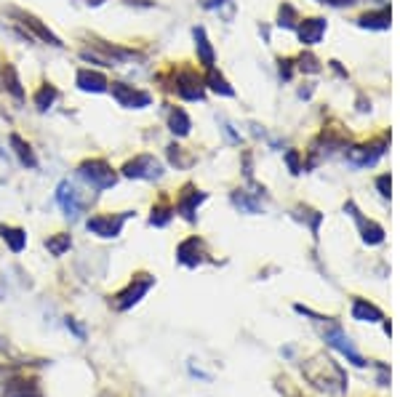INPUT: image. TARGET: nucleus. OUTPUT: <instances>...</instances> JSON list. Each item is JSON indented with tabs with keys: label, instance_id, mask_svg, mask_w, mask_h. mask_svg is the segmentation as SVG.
I'll list each match as a JSON object with an SVG mask.
<instances>
[{
	"label": "nucleus",
	"instance_id": "obj_1",
	"mask_svg": "<svg viewBox=\"0 0 400 397\" xmlns=\"http://www.w3.org/2000/svg\"><path fill=\"white\" fill-rule=\"evenodd\" d=\"M301 374L310 381V387H315L318 392H326L331 397H339L347 392V374L341 371L339 363H334L326 355H318V358L307 360L301 365Z\"/></svg>",
	"mask_w": 400,
	"mask_h": 397
},
{
	"label": "nucleus",
	"instance_id": "obj_2",
	"mask_svg": "<svg viewBox=\"0 0 400 397\" xmlns=\"http://www.w3.org/2000/svg\"><path fill=\"white\" fill-rule=\"evenodd\" d=\"M78 179L86 181L91 190L101 192V190H110V187L118 184V174L112 171V165L107 160L94 158V160H83L78 165Z\"/></svg>",
	"mask_w": 400,
	"mask_h": 397
},
{
	"label": "nucleus",
	"instance_id": "obj_3",
	"mask_svg": "<svg viewBox=\"0 0 400 397\" xmlns=\"http://www.w3.org/2000/svg\"><path fill=\"white\" fill-rule=\"evenodd\" d=\"M152 285H155V278H152V275H147V272H139V275L131 280L123 291H118V294L112 296V307H115L118 312L131 309L134 304H139L141 298H144V294H147Z\"/></svg>",
	"mask_w": 400,
	"mask_h": 397
},
{
	"label": "nucleus",
	"instance_id": "obj_4",
	"mask_svg": "<svg viewBox=\"0 0 400 397\" xmlns=\"http://www.w3.org/2000/svg\"><path fill=\"white\" fill-rule=\"evenodd\" d=\"M134 216V211H123V214H97L86 221V230L97 238H118L123 232V224Z\"/></svg>",
	"mask_w": 400,
	"mask_h": 397
},
{
	"label": "nucleus",
	"instance_id": "obj_5",
	"mask_svg": "<svg viewBox=\"0 0 400 397\" xmlns=\"http://www.w3.org/2000/svg\"><path fill=\"white\" fill-rule=\"evenodd\" d=\"M126 179H139V181H155L163 176V163L155 155H137L131 158L123 171H120Z\"/></svg>",
	"mask_w": 400,
	"mask_h": 397
},
{
	"label": "nucleus",
	"instance_id": "obj_6",
	"mask_svg": "<svg viewBox=\"0 0 400 397\" xmlns=\"http://www.w3.org/2000/svg\"><path fill=\"white\" fill-rule=\"evenodd\" d=\"M323 338H326V341H328L334 349H339L341 355H347V358H350V363H355V365H360V368L366 365V360L358 355L355 344L350 341V336H347L344 331H341L339 323H328V325H326V331H323Z\"/></svg>",
	"mask_w": 400,
	"mask_h": 397
},
{
	"label": "nucleus",
	"instance_id": "obj_7",
	"mask_svg": "<svg viewBox=\"0 0 400 397\" xmlns=\"http://www.w3.org/2000/svg\"><path fill=\"white\" fill-rule=\"evenodd\" d=\"M110 91H112V99L126 110H141V107H150V101H152V96L147 91H139L128 83H112Z\"/></svg>",
	"mask_w": 400,
	"mask_h": 397
},
{
	"label": "nucleus",
	"instance_id": "obj_8",
	"mask_svg": "<svg viewBox=\"0 0 400 397\" xmlns=\"http://www.w3.org/2000/svg\"><path fill=\"white\" fill-rule=\"evenodd\" d=\"M57 203H59V208L64 211V216L70 218V221H78L80 214H83L80 192L75 190V184H70L67 179L59 181V187H57Z\"/></svg>",
	"mask_w": 400,
	"mask_h": 397
},
{
	"label": "nucleus",
	"instance_id": "obj_9",
	"mask_svg": "<svg viewBox=\"0 0 400 397\" xmlns=\"http://www.w3.org/2000/svg\"><path fill=\"white\" fill-rule=\"evenodd\" d=\"M177 94L187 101H200L203 99V80L190 70H181L177 75Z\"/></svg>",
	"mask_w": 400,
	"mask_h": 397
},
{
	"label": "nucleus",
	"instance_id": "obj_10",
	"mask_svg": "<svg viewBox=\"0 0 400 397\" xmlns=\"http://www.w3.org/2000/svg\"><path fill=\"white\" fill-rule=\"evenodd\" d=\"M203 258H206V245L198 238H187L177 248V261L184 267H198V264H203Z\"/></svg>",
	"mask_w": 400,
	"mask_h": 397
},
{
	"label": "nucleus",
	"instance_id": "obj_11",
	"mask_svg": "<svg viewBox=\"0 0 400 397\" xmlns=\"http://www.w3.org/2000/svg\"><path fill=\"white\" fill-rule=\"evenodd\" d=\"M11 14H14V17H17L21 24H24V27H30V30H32V32H35L40 40H46L48 45H57V48H61V45H64V43H61V40L57 38V35H54V32H51L46 24H43V21L35 19L32 14H24V11H17V8H11Z\"/></svg>",
	"mask_w": 400,
	"mask_h": 397
},
{
	"label": "nucleus",
	"instance_id": "obj_12",
	"mask_svg": "<svg viewBox=\"0 0 400 397\" xmlns=\"http://www.w3.org/2000/svg\"><path fill=\"white\" fill-rule=\"evenodd\" d=\"M203 200H206L203 192L192 190V187H184V190H181V195H179V200H177V214H181L187 221H195L198 205L203 203Z\"/></svg>",
	"mask_w": 400,
	"mask_h": 397
},
{
	"label": "nucleus",
	"instance_id": "obj_13",
	"mask_svg": "<svg viewBox=\"0 0 400 397\" xmlns=\"http://www.w3.org/2000/svg\"><path fill=\"white\" fill-rule=\"evenodd\" d=\"M75 83H78L80 91H86V94H101V91L110 88V80L104 78L101 72H97V70H78Z\"/></svg>",
	"mask_w": 400,
	"mask_h": 397
},
{
	"label": "nucleus",
	"instance_id": "obj_14",
	"mask_svg": "<svg viewBox=\"0 0 400 397\" xmlns=\"http://www.w3.org/2000/svg\"><path fill=\"white\" fill-rule=\"evenodd\" d=\"M8 144H11V150L17 152V158H19V163L24 168H38V158H35L32 147L21 139L19 134H11V136H8Z\"/></svg>",
	"mask_w": 400,
	"mask_h": 397
},
{
	"label": "nucleus",
	"instance_id": "obj_15",
	"mask_svg": "<svg viewBox=\"0 0 400 397\" xmlns=\"http://www.w3.org/2000/svg\"><path fill=\"white\" fill-rule=\"evenodd\" d=\"M0 238L8 243V248H11L14 254H21V251L27 248V232L19 230V227H8V224H3V227H0Z\"/></svg>",
	"mask_w": 400,
	"mask_h": 397
},
{
	"label": "nucleus",
	"instance_id": "obj_16",
	"mask_svg": "<svg viewBox=\"0 0 400 397\" xmlns=\"http://www.w3.org/2000/svg\"><path fill=\"white\" fill-rule=\"evenodd\" d=\"M323 32H326V21L323 19H307L299 27V38H301V43H307V45L320 43Z\"/></svg>",
	"mask_w": 400,
	"mask_h": 397
},
{
	"label": "nucleus",
	"instance_id": "obj_17",
	"mask_svg": "<svg viewBox=\"0 0 400 397\" xmlns=\"http://www.w3.org/2000/svg\"><path fill=\"white\" fill-rule=\"evenodd\" d=\"M352 318L360 320V323H379L381 312L374 304H368L366 298H355L352 301Z\"/></svg>",
	"mask_w": 400,
	"mask_h": 397
},
{
	"label": "nucleus",
	"instance_id": "obj_18",
	"mask_svg": "<svg viewBox=\"0 0 400 397\" xmlns=\"http://www.w3.org/2000/svg\"><path fill=\"white\" fill-rule=\"evenodd\" d=\"M192 35H195V45H198V57H200V61H203V67L211 70V67H214V48H211V43L206 38V30H203V27H195Z\"/></svg>",
	"mask_w": 400,
	"mask_h": 397
},
{
	"label": "nucleus",
	"instance_id": "obj_19",
	"mask_svg": "<svg viewBox=\"0 0 400 397\" xmlns=\"http://www.w3.org/2000/svg\"><path fill=\"white\" fill-rule=\"evenodd\" d=\"M168 128H171V134H174V136H187V134H190V128H192V120H190V115H187L184 110L174 107V110H171V115H168Z\"/></svg>",
	"mask_w": 400,
	"mask_h": 397
},
{
	"label": "nucleus",
	"instance_id": "obj_20",
	"mask_svg": "<svg viewBox=\"0 0 400 397\" xmlns=\"http://www.w3.org/2000/svg\"><path fill=\"white\" fill-rule=\"evenodd\" d=\"M6 397H40L38 384L35 381H24V378H14L6 387Z\"/></svg>",
	"mask_w": 400,
	"mask_h": 397
},
{
	"label": "nucleus",
	"instance_id": "obj_21",
	"mask_svg": "<svg viewBox=\"0 0 400 397\" xmlns=\"http://www.w3.org/2000/svg\"><path fill=\"white\" fill-rule=\"evenodd\" d=\"M0 83H3V88L14 96V99H24V88H21V80H19V75H17V70L8 64L6 70H3V78H0Z\"/></svg>",
	"mask_w": 400,
	"mask_h": 397
},
{
	"label": "nucleus",
	"instance_id": "obj_22",
	"mask_svg": "<svg viewBox=\"0 0 400 397\" xmlns=\"http://www.w3.org/2000/svg\"><path fill=\"white\" fill-rule=\"evenodd\" d=\"M347 211H352V216L360 221V227H363V240L366 243H371V245H377V243H381L384 240V232H381V227H377V224H371V221H366V218L358 216V211H355V205L350 203L347 205Z\"/></svg>",
	"mask_w": 400,
	"mask_h": 397
},
{
	"label": "nucleus",
	"instance_id": "obj_23",
	"mask_svg": "<svg viewBox=\"0 0 400 397\" xmlns=\"http://www.w3.org/2000/svg\"><path fill=\"white\" fill-rule=\"evenodd\" d=\"M46 248H48V254H51V256H64V254L72 248V238H70L67 232L51 235V238L46 240Z\"/></svg>",
	"mask_w": 400,
	"mask_h": 397
},
{
	"label": "nucleus",
	"instance_id": "obj_24",
	"mask_svg": "<svg viewBox=\"0 0 400 397\" xmlns=\"http://www.w3.org/2000/svg\"><path fill=\"white\" fill-rule=\"evenodd\" d=\"M57 96H59V91H57L51 83H46V85H40L38 94H35V107H38L40 112H46V110H51V107H54Z\"/></svg>",
	"mask_w": 400,
	"mask_h": 397
},
{
	"label": "nucleus",
	"instance_id": "obj_25",
	"mask_svg": "<svg viewBox=\"0 0 400 397\" xmlns=\"http://www.w3.org/2000/svg\"><path fill=\"white\" fill-rule=\"evenodd\" d=\"M208 88H211V91H217V94H221V96H232V94H235V91L230 88V83L221 78L214 67L208 70Z\"/></svg>",
	"mask_w": 400,
	"mask_h": 397
},
{
	"label": "nucleus",
	"instance_id": "obj_26",
	"mask_svg": "<svg viewBox=\"0 0 400 397\" xmlns=\"http://www.w3.org/2000/svg\"><path fill=\"white\" fill-rule=\"evenodd\" d=\"M232 203L238 205L240 211H246V214H259L261 211L259 203H257V200H251L246 192H235V195H232Z\"/></svg>",
	"mask_w": 400,
	"mask_h": 397
},
{
	"label": "nucleus",
	"instance_id": "obj_27",
	"mask_svg": "<svg viewBox=\"0 0 400 397\" xmlns=\"http://www.w3.org/2000/svg\"><path fill=\"white\" fill-rule=\"evenodd\" d=\"M168 221H171V208L163 205V203L155 205V208H152V216H150V224H152V227H166Z\"/></svg>",
	"mask_w": 400,
	"mask_h": 397
},
{
	"label": "nucleus",
	"instance_id": "obj_28",
	"mask_svg": "<svg viewBox=\"0 0 400 397\" xmlns=\"http://www.w3.org/2000/svg\"><path fill=\"white\" fill-rule=\"evenodd\" d=\"M390 21V11H381V14H371V17H363L360 27H387Z\"/></svg>",
	"mask_w": 400,
	"mask_h": 397
},
{
	"label": "nucleus",
	"instance_id": "obj_29",
	"mask_svg": "<svg viewBox=\"0 0 400 397\" xmlns=\"http://www.w3.org/2000/svg\"><path fill=\"white\" fill-rule=\"evenodd\" d=\"M168 158H171V163H174L177 168H187V165L192 163V158H184V155H181V147H177V144L168 147Z\"/></svg>",
	"mask_w": 400,
	"mask_h": 397
},
{
	"label": "nucleus",
	"instance_id": "obj_30",
	"mask_svg": "<svg viewBox=\"0 0 400 397\" xmlns=\"http://www.w3.org/2000/svg\"><path fill=\"white\" fill-rule=\"evenodd\" d=\"M294 19H297V11L286 3V6L280 8V27H294Z\"/></svg>",
	"mask_w": 400,
	"mask_h": 397
},
{
	"label": "nucleus",
	"instance_id": "obj_31",
	"mask_svg": "<svg viewBox=\"0 0 400 397\" xmlns=\"http://www.w3.org/2000/svg\"><path fill=\"white\" fill-rule=\"evenodd\" d=\"M286 163H288V168H291L294 174H299V171H301V165H299V155H297L294 150H288V152H286Z\"/></svg>",
	"mask_w": 400,
	"mask_h": 397
},
{
	"label": "nucleus",
	"instance_id": "obj_32",
	"mask_svg": "<svg viewBox=\"0 0 400 397\" xmlns=\"http://www.w3.org/2000/svg\"><path fill=\"white\" fill-rule=\"evenodd\" d=\"M67 328H70V331H72V334H75V336H78L80 341L86 338V331H83V328H80V325H78V323H75V320H72V318H67Z\"/></svg>",
	"mask_w": 400,
	"mask_h": 397
},
{
	"label": "nucleus",
	"instance_id": "obj_33",
	"mask_svg": "<svg viewBox=\"0 0 400 397\" xmlns=\"http://www.w3.org/2000/svg\"><path fill=\"white\" fill-rule=\"evenodd\" d=\"M301 70H310V72H318V61L312 57H301Z\"/></svg>",
	"mask_w": 400,
	"mask_h": 397
},
{
	"label": "nucleus",
	"instance_id": "obj_34",
	"mask_svg": "<svg viewBox=\"0 0 400 397\" xmlns=\"http://www.w3.org/2000/svg\"><path fill=\"white\" fill-rule=\"evenodd\" d=\"M379 190H381V195H384V198H390V176H381Z\"/></svg>",
	"mask_w": 400,
	"mask_h": 397
},
{
	"label": "nucleus",
	"instance_id": "obj_35",
	"mask_svg": "<svg viewBox=\"0 0 400 397\" xmlns=\"http://www.w3.org/2000/svg\"><path fill=\"white\" fill-rule=\"evenodd\" d=\"M320 3H328V6H350L352 0H320Z\"/></svg>",
	"mask_w": 400,
	"mask_h": 397
},
{
	"label": "nucleus",
	"instance_id": "obj_36",
	"mask_svg": "<svg viewBox=\"0 0 400 397\" xmlns=\"http://www.w3.org/2000/svg\"><path fill=\"white\" fill-rule=\"evenodd\" d=\"M101 3H104V0H86V6H94V8H97V6H101Z\"/></svg>",
	"mask_w": 400,
	"mask_h": 397
}]
</instances>
